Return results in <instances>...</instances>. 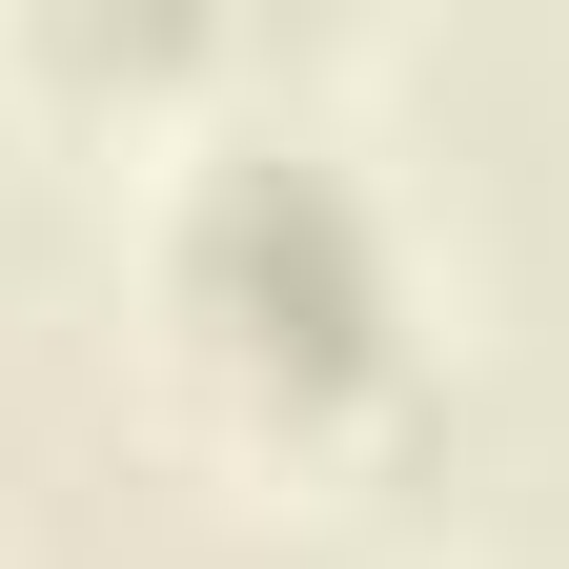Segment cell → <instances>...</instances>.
I'll return each mask as SVG.
<instances>
[{
  "label": "cell",
  "instance_id": "cell-1",
  "mask_svg": "<svg viewBox=\"0 0 569 569\" xmlns=\"http://www.w3.org/2000/svg\"><path fill=\"white\" fill-rule=\"evenodd\" d=\"M183 284L224 326H264V346H367L387 326V244H367V203H346V163H306V142H224V163H203Z\"/></svg>",
  "mask_w": 569,
  "mask_h": 569
}]
</instances>
